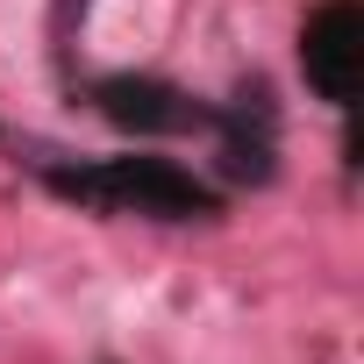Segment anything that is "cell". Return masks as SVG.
Returning a JSON list of instances; mask_svg holds the SVG:
<instances>
[{
    "instance_id": "obj_1",
    "label": "cell",
    "mask_w": 364,
    "mask_h": 364,
    "mask_svg": "<svg viewBox=\"0 0 364 364\" xmlns=\"http://www.w3.org/2000/svg\"><path fill=\"white\" fill-rule=\"evenodd\" d=\"M343 29H350V15L336 8V15H321V29H314V43H307V72H314V86L336 93V100L350 93V72H343V50H350V43H343Z\"/></svg>"
}]
</instances>
